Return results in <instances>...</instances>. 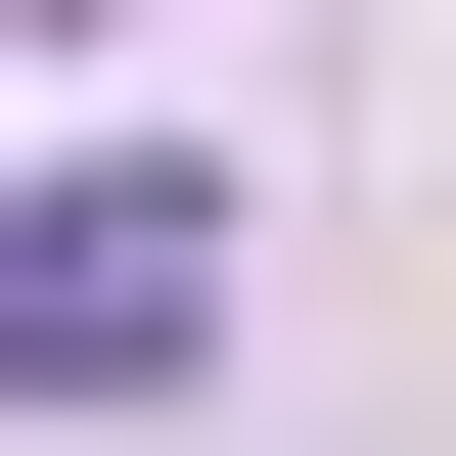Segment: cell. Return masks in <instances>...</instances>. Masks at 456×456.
<instances>
[{"mask_svg": "<svg viewBox=\"0 0 456 456\" xmlns=\"http://www.w3.org/2000/svg\"><path fill=\"white\" fill-rule=\"evenodd\" d=\"M228 365V183L92 137V183H0V411H183Z\"/></svg>", "mask_w": 456, "mask_h": 456, "instance_id": "1", "label": "cell"}]
</instances>
